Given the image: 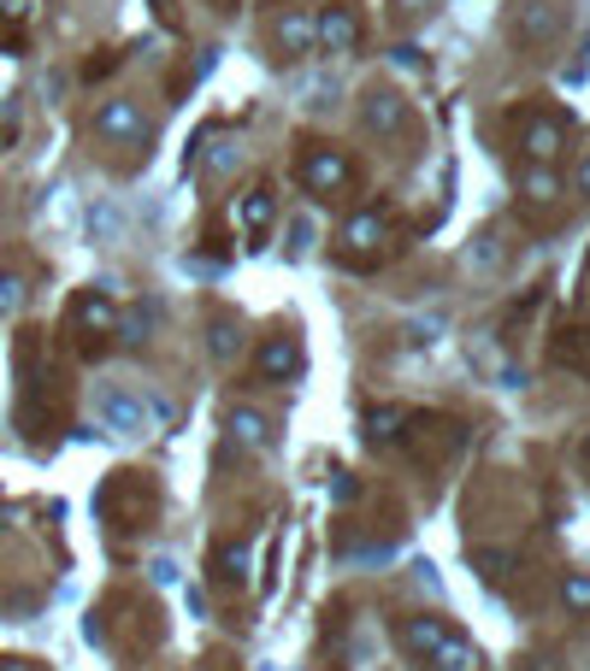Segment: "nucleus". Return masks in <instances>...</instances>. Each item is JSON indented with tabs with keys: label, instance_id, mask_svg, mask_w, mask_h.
Masks as SVG:
<instances>
[{
	"label": "nucleus",
	"instance_id": "obj_12",
	"mask_svg": "<svg viewBox=\"0 0 590 671\" xmlns=\"http://www.w3.org/2000/svg\"><path fill=\"white\" fill-rule=\"evenodd\" d=\"M313 41H325L330 53H349L354 41H361V24H354V12L349 7H330L313 19Z\"/></svg>",
	"mask_w": 590,
	"mask_h": 671
},
{
	"label": "nucleus",
	"instance_id": "obj_13",
	"mask_svg": "<svg viewBox=\"0 0 590 671\" xmlns=\"http://www.w3.org/2000/svg\"><path fill=\"white\" fill-rule=\"evenodd\" d=\"M225 430H230V442L249 448V454L272 442V418H266V413H254V406H230V413H225Z\"/></svg>",
	"mask_w": 590,
	"mask_h": 671
},
{
	"label": "nucleus",
	"instance_id": "obj_28",
	"mask_svg": "<svg viewBox=\"0 0 590 671\" xmlns=\"http://www.w3.org/2000/svg\"><path fill=\"white\" fill-rule=\"evenodd\" d=\"M0 671H36V660H19V654H7V660H0Z\"/></svg>",
	"mask_w": 590,
	"mask_h": 671
},
{
	"label": "nucleus",
	"instance_id": "obj_29",
	"mask_svg": "<svg viewBox=\"0 0 590 671\" xmlns=\"http://www.w3.org/2000/svg\"><path fill=\"white\" fill-rule=\"evenodd\" d=\"M401 12H431V0H396Z\"/></svg>",
	"mask_w": 590,
	"mask_h": 671
},
{
	"label": "nucleus",
	"instance_id": "obj_8",
	"mask_svg": "<svg viewBox=\"0 0 590 671\" xmlns=\"http://www.w3.org/2000/svg\"><path fill=\"white\" fill-rule=\"evenodd\" d=\"M555 36H561L555 0H514V41H520V48H550Z\"/></svg>",
	"mask_w": 590,
	"mask_h": 671
},
{
	"label": "nucleus",
	"instance_id": "obj_26",
	"mask_svg": "<svg viewBox=\"0 0 590 671\" xmlns=\"http://www.w3.org/2000/svg\"><path fill=\"white\" fill-rule=\"evenodd\" d=\"M148 577H154V583H178V565H171V560H154Z\"/></svg>",
	"mask_w": 590,
	"mask_h": 671
},
{
	"label": "nucleus",
	"instance_id": "obj_21",
	"mask_svg": "<svg viewBox=\"0 0 590 671\" xmlns=\"http://www.w3.org/2000/svg\"><path fill=\"white\" fill-rule=\"evenodd\" d=\"M526 195L531 200H555V171L550 166H531L526 171Z\"/></svg>",
	"mask_w": 590,
	"mask_h": 671
},
{
	"label": "nucleus",
	"instance_id": "obj_22",
	"mask_svg": "<svg viewBox=\"0 0 590 671\" xmlns=\"http://www.w3.org/2000/svg\"><path fill=\"white\" fill-rule=\"evenodd\" d=\"M19 301H24V283H19L12 271H0V318L19 313Z\"/></svg>",
	"mask_w": 590,
	"mask_h": 671
},
{
	"label": "nucleus",
	"instance_id": "obj_16",
	"mask_svg": "<svg viewBox=\"0 0 590 671\" xmlns=\"http://www.w3.org/2000/svg\"><path fill=\"white\" fill-rule=\"evenodd\" d=\"M401 430H408V406H372L366 413V442L372 448H390V442H401Z\"/></svg>",
	"mask_w": 590,
	"mask_h": 671
},
{
	"label": "nucleus",
	"instance_id": "obj_10",
	"mask_svg": "<svg viewBox=\"0 0 590 671\" xmlns=\"http://www.w3.org/2000/svg\"><path fill=\"white\" fill-rule=\"evenodd\" d=\"M254 371H261L266 383H284V377H296V371H301V347H296V335H266L261 354H254Z\"/></svg>",
	"mask_w": 590,
	"mask_h": 671
},
{
	"label": "nucleus",
	"instance_id": "obj_19",
	"mask_svg": "<svg viewBox=\"0 0 590 671\" xmlns=\"http://www.w3.org/2000/svg\"><path fill=\"white\" fill-rule=\"evenodd\" d=\"M561 601H567V612H590V572H573L561 583Z\"/></svg>",
	"mask_w": 590,
	"mask_h": 671
},
{
	"label": "nucleus",
	"instance_id": "obj_2",
	"mask_svg": "<svg viewBox=\"0 0 590 671\" xmlns=\"http://www.w3.org/2000/svg\"><path fill=\"white\" fill-rule=\"evenodd\" d=\"M296 178H301V188H308L313 200H330V195H349L354 188V166H349V154L313 142V148L296 159Z\"/></svg>",
	"mask_w": 590,
	"mask_h": 671
},
{
	"label": "nucleus",
	"instance_id": "obj_4",
	"mask_svg": "<svg viewBox=\"0 0 590 671\" xmlns=\"http://www.w3.org/2000/svg\"><path fill=\"white\" fill-rule=\"evenodd\" d=\"M154 413H160V406L131 395V389H95V418H100V430H112V436H142L154 425Z\"/></svg>",
	"mask_w": 590,
	"mask_h": 671
},
{
	"label": "nucleus",
	"instance_id": "obj_6",
	"mask_svg": "<svg viewBox=\"0 0 590 671\" xmlns=\"http://www.w3.org/2000/svg\"><path fill=\"white\" fill-rule=\"evenodd\" d=\"M95 136L112 142V148H142V142H148V119H142L136 100H100Z\"/></svg>",
	"mask_w": 590,
	"mask_h": 671
},
{
	"label": "nucleus",
	"instance_id": "obj_3",
	"mask_svg": "<svg viewBox=\"0 0 590 671\" xmlns=\"http://www.w3.org/2000/svg\"><path fill=\"white\" fill-rule=\"evenodd\" d=\"M71 330H77V347L83 354H107L112 335H119V306H112V295H77L71 301Z\"/></svg>",
	"mask_w": 590,
	"mask_h": 671
},
{
	"label": "nucleus",
	"instance_id": "obj_27",
	"mask_svg": "<svg viewBox=\"0 0 590 671\" xmlns=\"http://www.w3.org/2000/svg\"><path fill=\"white\" fill-rule=\"evenodd\" d=\"M0 12L7 19H31V0H0Z\"/></svg>",
	"mask_w": 590,
	"mask_h": 671
},
{
	"label": "nucleus",
	"instance_id": "obj_30",
	"mask_svg": "<svg viewBox=\"0 0 590 671\" xmlns=\"http://www.w3.org/2000/svg\"><path fill=\"white\" fill-rule=\"evenodd\" d=\"M579 188L590 195V154H585V166H579Z\"/></svg>",
	"mask_w": 590,
	"mask_h": 671
},
{
	"label": "nucleus",
	"instance_id": "obj_1",
	"mask_svg": "<svg viewBox=\"0 0 590 671\" xmlns=\"http://www.w3.org/2000/svg\"><path fill=\"white\" fill-rule=\"evenodd\" d=\"M401 648H408L413 666H431V671H467L472 666V642L449 631L443 619H401Z\"/></svg>",
	"mask_w": 590,
	"mask_h": 671
},
{
	"label": "nucleus",
	"instance_id": "obj_11",
	"mask_svg": "<svg viewBox=\"0 0 590 671\" xmlns=\"http://www.w3.org/2000/svg\"><path fill=\"white\" fill-rule=\"evenodd\" d=\"M361 119H366V130H378V136H401V124H408V100H401L396 89H372L361 100Z\"/></svg>",
	"mask_w": 590,
	"mask_h": 671
},
{
	"label": "nucleus",
	"instance_id": "obj_15",
	"mask_svg": "<svg viewBox=\"0 0 590 671\" xmlns=\"http://www.w3.org/2000/svg\"><path fill=\"white\" fill-rule=\"evenodd\" d=\"M278 48H284V60L313 53V19H308V12H284V19H278Z\"/></svg>",
	"mask_w": 590,
	"mask_h": 671
},
{
	"label": "nucleus",
	"instance_id": "obj_17",
	"mask_svg": "<svg viewBox=\"0 0 590 671\" xmlns=\"http://www.w3.org/2000/svg\"><path fill=\"white\" fill-rule=\"evenodd\" d=\"M555 366H573V371H590V330H573L567 342L555 347Z\"/></svg>",
	"mask_w": 590,
	"mask_h": 671
},
{
	"label": "nucleus",
	"instance_id": "obj_32",
	"mask_svg": "<svg viewBox=\"0 0 590 671\" xmlns=\"http://www.w3.org/2000/svg\"><path fill=\"white\" fill-rule=\"evenodd\" d=\"M585 454H590V436H585Z\"/></svg>",
	"mask_w": 590,
	"mask_h": 671
},
{
	"label": "nucleus",
	"instance_id": "obj_23",
	"mask_svg": "<svg viewBox=\"0 0 590 671\" xmlns=\"http://www.w3.org/2000/svg\"><path fill=\"white\" fill-rule=\"evenodd\" d=\"M230 166H237V148H225V142H207V171H213V178H225Z\"/></svg>",
	"mask_w": 590,
	"mask_h": 671
},
{
	"label": "nucleus",
	"instance_id": "obj_31",
	"mask_svg": "<svg viewBox=\"0 0 590 671\" xmlns=\"http://www.w3.org/2000/svg\"><path fill=\"white\" fill-rule=\"evenodd\" d=\"M213 7H219V12H230V0H213Z\"/></svg>",
	"mask_w": 590,
	"mask_h": 671
},
{
	"label": "nucleus",
	"instance_id": "obj_5",
	"mask_svg": "<svg viewBox=\"0 0 590 671\" xmlns=\"http://www.w3.org/2000/svg\"><path fill=\"white\" fill-rule=\"evenodd\" d=\"M401 442H413V454H420V460H449L455 448L467 442V430H460L455 418H437V413H408Z\"/></svg>",
	"mask_w": 590,
	"mask_h": 671
},
{
	"label": "nucleus",
	"instance_id": "obj_20",
	"mask_svg": "<svg viewBox=\"0 0 590 671\" xmlns=\"http://www.w3.org/2000/svg\"><path fill=\"white\" fill-rule=\"evenodd\" d=\"M237 347H242V335H237V325H230V318H219V325H213V359H237Z\"/></svg>",
	"mask_w": 590,
	"mask_h": 671
},
{
	"label": "nucleus",
	"instance_id": "obj_14",
	"mask_svg": "<svg viewBox=\"0 0 590 671\" xmlns=\"http://www.w3.org/2000/svg\"><path fill=\"white\" fill-rule=\"evenodd\" d=\"M272 218H278V195H272L266 183L249 188V195H242V236H249V242H266Z\"/></svg>",
	"mask_w": 590,
	"mask_h": 671
},
{
	"label": "nucleus",
	"instance_id": "obj_24",
	"mask_svg": "<svg viewBox=\"0 0 590 671\" xmlns=\"http://www.w3.org/2000/svg\"><path fill=\"white\" fill-rule=\"evenodd\" d=\"M330 501H354V477L349 472H330Z\"/></svg>",
	"mask_w": 590,
	"mask_h": 671
},
{
	"label": "nucleus",
	"instance_id": "obj_18",
	"mask_svg": "<svg viewBox=\"0 0 590 671\" xmlns=\"http://www.w3.org/2000/svg\"><path fill=\"white\" fill-rule=\"evenodd\" d=\"M219 583H249V548L242 542H230V548H219Z\"/></svg>",
	"mask_w": 590,
	"mask_h": 671
},
{
	"label": "nucleus",
	"instance_id": "obj_9",
	"mask_svg": "<svg viewBox=\"0 0 590 671\" xmlns=\"http://www.w3.org/2000/svg\"><path fill=\"white\" fill-rule=\"evenodd\" d=\"M384 236H390V224H384V212H354L349 224H342V259H354V266H366L372 254L384 247Z\"/></svg>",
	"mask_w": 590,
	"mask_h": 671
},
{
	"label": "nucleus",
	"instance_id": "obj_25",
	"mask_svg": "<svg viewBox=\"0 0 590 671\" xmlns=\"http://www.w3.org/2000/svg\"><path fill=\"white\" fill-rule=\"evenodd\" d=\"M112 65H119V53H100V60H89V65H83V77H89V83H95V77H107V71H112Z\"/></svg>",
	"mask_w": 590,
	"mask_h": 671
},
{
	"label": "nucleus",
	"instance_id": "obj_7",
	"mask_svg": "<svg viewBox=\"0 0 590 671\" xmlns=\"http://www.w3.org/2000/svg\"><path fill=\"white\" fill-rule=\"evenodd\" d=\"M520 148L531 166H555L561 148H567V124L555 119V112H526L520 119Z\"/></svg>",
	"mask_w": 590,
	"mask_h": 671
}]
</instances>
